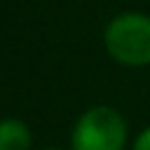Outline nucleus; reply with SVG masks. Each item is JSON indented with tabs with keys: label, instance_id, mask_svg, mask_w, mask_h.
<instances>
[{
	"label": "nucleus",
	"instance_id": "obj_1",
	"mask_svg": "<svg viewBox=\"0 0 150 150\" xmlns=\"http://www.w3.org/2000/svg\"><path fill=\"white\" fill-rule=\"evenodd\" d=\"M105 52L122 66L141 68L150 63V16L141 12L117 14L103 30Z\"/></svg>",
	"mask_w": 150,
	"mask_h": 150
},
{
	"label": "nucleus",
	"instance_id": "obj_2",
	"mask_svg": "<svg viewBox=\"0 0 150 150\" xmlns=\"http://www.w3.org/2000/svg\"><path fill=\"white\" fill-rule=\"evenodd\" d=\"M127 122L110 105H94L80 115L73 127V150H124Z\"/></svg>",
	"mask_w": 150,
	"mask_h": 150
},
{
	"label": "nucleus",
	"instance_id": "obj_3",
	"mask_svg": "<svg viewBox=\"0 0 150 150\" xmlns=\"http://www.w3.org/2000/svg\"><path fill=\"white\" fill-rule=\"evenodd\" d=\"M33 136L23 120L5 117L0 120V150H30Z\"/></svg>",
	"mask_w": 150,
	"mask_h": 150
},
{
	"label": "nucleus",
	"instance_id": "obj_4",
	"mask_svg": "<svg viewBox=\"0 0 150 150\" xmlns=\"http://www.w3.org/2000/svg\"><path fill=\"white\" fill-rule=\"evenodd\" d=\"M134 150H150V127L143 129V131L136 136V141H134Z\"/></svg>",
	"mask_w": 150,
	"mask_h": 150
},
{
	"label": "nucleus",
	"instance_id": "obj_5",
	"mask_svg": "<svg viewBox=\"0 0 150 150\" xmlns=\"http://www.w3.org/2000/svg\"><path fill=\"white\" fill-rule=\"evenodd\" d=\"M45 150H63V148H45Z\"/></svg>",
	"mask_w": 150,
	"mask_h": 150
}]
</instances>
